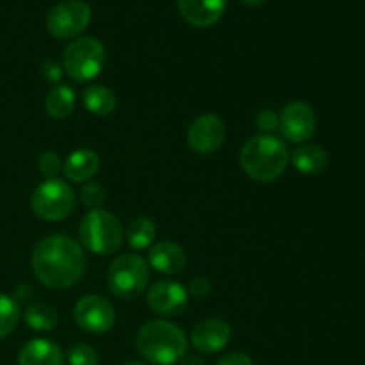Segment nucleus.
<instances>
[{
	"instance_id": "9b49d317",
	"label": "nucleus",
	"mask_w": 365,
	"mask_h": 365,
	"mask_svg": "<svg viewBox=\"0 0 365 365\" xmlns=\"http://www.w3.org/2000/svg\"><path fill=\"white\" fill-rule=\"evenodd\" d=\"M227 135L225 123L214 114H203L196 118L187 132L189 146L200 155H207L221 148Z\"/></svg>"
},
{
	"instance_id": "c85d7f7f",
	"label": "nucleus",
	"mask_w": 365,
	"mask_h": 365,
	"mask_svg": "<svg viewBox=\"0 0 365 365\" xmlns=\"http://www.w3.org/2000/svg\"><path fill=\"white\" fill-rule=\"evenodd\" d=\"M209 291L210 282L207 280V278H195V280H191V284H189V292H191L192 296H196V298H203V296H207Z\"/></svg>"
},
{
	"instance_id": "2f4dec72",
	"label": "nucleus",
	"mask_w": 365,
	"mask_h": 365,
	"mask_svg": "<svg viewBox=\"0 0 365 365\" xmlns=\"http://www.w3.org/2000/svg\"><path fill=\"white\" fill-rule=\"evenodd\" d=\"M32 296V289L29 287H25V285H20V287L16 289V298L18 299H29Z\"/></svg>"
},
{
	"instance_id": "4468645a",
	"label": "nucleus",
	"mask_w": 365,
	"mask_h": 365,
	"mask_svg": "<svg viewBox=\"0 0 365 365\" xmlns=\"http://www.w3.org/2000/svg\"><path fill=\"white\" fill-rule=\"evenodd\" d=\"M228 0H177L180 14L195 27H210L217 24L227 9Z\"/></svg>"
},
{
	"instance_id": "1a4fd4ad",
	"label": "nucleus",
	"mask_w": 365,
	"mask_h": 365,
	"mask_svg": "<svg viewBox=\"0 0 365 365\" xmlns=\"http://www.w3.org/2000/svg\"><path fill=\"white\" fill-rule=\"evenodd\" d=\"M75 321L89 334H106L114 324V309L102 296L88 294L75 305Z\"/></svg>"
},
{
	"instance_id": "423d86ee",
	"label": "nucleus",
	"mask_w": 365,
	"mask_h": 365,
	"mask_svg": "<svg viewBox=\"0 0 365 365\" xmlns=\"http://www.w3.org/2000/svg\"><path fill=\"white\" fill-rule=\"evenodd\" d=\"M32 212L45 221H61L75 207V192L59 178H46L34 189L31 198Z\"/></svg>"
},
{
	"instance_id": "b1692460",
	"label": "nucleus",
	"mask_w": 365,
	"mask_h": 365,
	"mask_svg": "<svg viewBox=\"0 0 365 365\" xmlns=\"http://www.w3.org/2000/svg\"><path fill=\"white\" fill-rule=\"evenodd\" d=\"M70 365H98V353L88 344H77L68 353Z\"/></svg>"
},
{
	"instance_id": "412c9836",
	"label": "nucleus",
	"mask_w": 365,
	"mask_h": 365,
	"mask_svg": "<svg viewBox=\"0 0 365 365\" xmlns=\"http://www.w3.org/2000/svg\"><path fill=\"white\" fill-rule=\"evenodd\" d=\"M25 321L36 331H52L57 327L59 316L53 307L46 303H36L25 310Z\"/></svg>"
},
{
	"instance_id": "cd10ccee",
	"label": "nucleus",
	"mask_w": 365,
	"mask_h": 365,
	"mask_svg": "<svg viewBox=\"0 0 365 365\" xmlns=\"http://www.w3.org/2000/svg\"><path fill=\"white\" fill-rule=\"evenodd\" d=\"M257 125H259L260 130L269 134V132H273L274 128L278 127L277 114H274L273 110H264V113L259 116V120H257Z\"/></svg>"
},
{
	"instance_id": "393cba45",
	"label": "nucleus",
	"mask_w": 365,
	"mask_h": 365,
	"mask_svg": "<svg viewBox=\"0 0 365 365\" xmlns=\"http://www.w3.org/2000/svg\"><path fill=\"white\" fill-rule=\"evenodd\" d=\"M106 196H107L106 189H103L100 184H96V182H88L81 191L82 203H84L88 209H93V210L98 209V207L106 202Z\"/></svg>"
},
{
	"instance_id": "bb28decb",
	"label": "nucleus",
	"mask_w": 365,
	"mask_h": 365,
	"mask_svg": "<svg viewBox=\"0 0 365 365\" xmlns=\"http://www.w3.org/2000/svg\"><path fill=\"white\" fill-rule=\"evenodd\" d=\"M216 365H253V362H252V359L246 355V353L234 351V353H228V355L221 356V359L216 362Z\"/></svg>"
},
{
	"instance_id": "72a5a7b5",
	"label": "nucleus",
	"mask_w": 365,
	"mask_h": 365,
	"mask_svg": "<svg viewBox=\"0 0 365 365\" xmlns=\"http://www.w3.org/2000/svg\"><path fill=\"white\" fill-rule=\"evenodd\" d=\"M123 365H146V364H141V362H135V360H130V362L123 364Z\"/></svg>"
},
{
	"instance_id": "5701e85b",
	"label": "nucleus",
	"mask_w": 365,
	"mask_h": 365,
	"mask_svg": "<svg viewBox=\"0 0 365 365\" xmlns=\"http://www.w3.org/2000/svg\"><path fill=\"white\" fill-rule=\"evenodd\" d=\"M20 321V309L13 298L6 294H0V339L13 334L14 328Z\"/></svg>"
},
{
	"instance_id": "473e14b6",
	"label": "nucleus",
	"mask_w": 365,
	"mask_h": 365,
	"mask_svg": "<svg viewBox=\"0 0 365 365\" xmlns=\"http://www.w3.org/2000/svg\"><path fill=\"white\" fill-rule=\"evenodd\" d=\"M245 6H250V7H259V6H264V4L267 2V0H241Z\"/></svg>"
},
{
	"instance_id": "ddd939ff",
	"label": "nucleus",
	"mask_w": 365,
	"mask_h": 365,
	"mask_svg": "<svg viewBox=\"0 0 365 365\" xmlns=\"http://www.w3.org/2000/svg\"><path fill=\"white\" fill-rule=\"evenodd\" d=\"M232 330L223 319H203L191 334V344L200 353H217L230 342Z\"/></svg>"
},
{
	"instance_id": "a878e982",
	"label": "nucleus",
	"mask_w": 365,
	"mask_h": 365,
	"mask_svg": "<svg viewBox=\"0 0 365 365\" xmlns=\"http://www.w3.org/2000/svg\"><path fill=\"white\" fill-rule=\"evenodd\" d=\"M38 168L43 177L56 178V175L61 171V159L56 152H45L39 155Z\"/></svg>"
},
{
	"instance_id": "f03ea898",
	"label": "nucleus",
	"mask_w": 365,
	"mask_h": 365,
	"mask_svg": "<svg viewBox=\"0 0 365 365\" xmlns=\"http://www.w3.org/2000/svg\"><path fill=\"white\" fill-rule=\"evenodd\" d=\"M135 348L148 362L175 365L187 355V339L177 324L148 321L135 335Z\"/></svg>"
},
{
	"instance_id": "c756f323",
	"label": "nucleus",
	"mask_w": 365,
	"mask_h": 365,
	"mask_svg": "<svg viewBox=\"0 0 365 365\" xmlns=\"http://www.w3.org/2000/svg\"><path fill=\"white\" fill-rule=\"evenodd\" d=\"M43 75H45L46 81L57 82L61 78V75H63V71H61L59 64L57 63H53V61H46L45 66H43Z\"/></svg>"
},
{
	"instance_id": "6e6552de",
	"label": "nucleus",
	"mask_w": 365,
	"mask_h": 365,
	"mask_svg": "<svg viewBox=\"0 0 365 365\" xmlns=\"http://www.w3.org/2000/svg\"><path fill=\"white\" fill-rule=\"evenodd\" d=\"M91 21V7L82 0H64L52 7L46 18L48 32L57 39L75 38L88 29Z\"/></svg>"
},
{
	"instance_id": "a211bd4d",
	"label": "nucleus",
	"mask_w": 365,
	"mask_h": 365,
	"mask_svg": "<svg viewBox=\"0 0 365 365\" xmlns=\"http://www.w3.org/2000/svg\"><path fill=\"white\" fill-rule=\"evenodd\" d=\"M292 164L303 175H317L328 166V153L317 145H303L292 153Z\"/></svg>"
},
{
	"instance_id": "6ab92c4d",
	"label": "nucleus",
	"mask_w": 365,
	"mask_h": 365,
	"mask_svg": "<svg viewBox=\"0 0 365 365\" xmlns=\"http://www.w3.org/2000/svg\"><path fill=\"white\" fill-rule=\"evenodd\" d=\"M86 109L96 116H109L116 107V96L109 88L100 84H89L82 93Z\"/></svg>"
},
{
	"instance_id": "4be33fe9",
	"label": "nucleus",
	"mask_w": 365,
	"mask_h": 365,
	"mask_svg": "<svg viewBox=\"0 0 365 365\" xmlns=\"http://www.w3.org/2000/svg\"><path fill=\"white\" fill-rule=\"evenodd\" d=\"M155 239V225L148 217H138L127 228V242L135 250H145Z\"/></svg>"
},
{
	"instance_id": "7c9ffc66",
	"label": "nucleus",
	"mask_w": 365,
	"mask_h": 365,
	"mask_svg": "<svg viewBox=\"0 0 365 365\" xmlns=\"http://www.w3.org/2000/svg\"><path fill=\"white\" fill-rule=\"evenodd\" d=\"M180 365H207V364L200 355H185L184 359L180 360Z\"/></svg>"
},
{
	"instance_id": "dca6fc26",
	"label": "nucleus",
	"mask_w": 365,
	"mask_h": 365,
	"mask_svg": "<svg viewBox=\"0 0 365 365\" xmlns=\"http://www.w3.org/2000/svg\"><path fill=\"white\" fill-rule=\"evenodd\" d=\"M150 264L164 274H177L185 266V253L177 242L160 241L150 250Z\"/></svg>"
},
{
	"instance_id": "f3484780",
	"label": "nucleus",
	"mask_w": 365,
	"mask_h": 365,
	"mask_svg": "<svg viewBox=\"0 0 365 365\" xmlns=\"http://www.w3.org/2000/svg\"><path fill=\"white\" fill-rule=\"evenodd\" d=\"M100 159L93 150H75L64 163V175L71 182H86L98 171Z\"/></svg>"
},
{
	"instance_id": "39448f33",
	"label": "nucleus",
	"mask_w": 365,
	"mask_h": 365,
	"mask_svg": "<svg viewBox=\"0 0 365 365\" xmlns=\"http://www.w3.org/2000/svg\"><path fill=\"white\" fill-rule=\"evenodd\" d=\"M66 73L77 82H88L98 77L106 64V48L102 41L91 36H82L71 41L63 53Z\"/></svg>"
},
{
	"instance_id": "9d476101",
	"label": "nucleus",
	"mask_w": 365,
	"mask_h": 365,
	"mask_svg": "<svg viewBox=\"0 0 365 365\" xmlns=\"http://www.w3.org/2000/svg\"><path fill=\"white\" fill-rule=\"evenodd\" d=\"M316 114L305 102H291L278 118L282 135L291 143H305L316 132Z\"/></svg>"
},
{
	"instance_id": "f257e3e1",
	"label": "nucleus",
	"mask_w": 365,
	"mask_h": 365,
	"mask_svg": "<svg viewBox=\"0 0 365 365\" xmlns=\"http://www.w3.org/2000/svg\"><path fill=\"white\" fill-rule=\"evenodd\" d=\"M84 253L81 245L68 235H48L32 252L36 278L48 289H68L84 273Z\"/></svg>"
},
{
	"instance_id": "0eeeda50",
	"label": "nucleus",
	"mask_w": 365,
	"mask_h": 365,
	"mask_svg": "<svg viewBox=\"0 0 365 365\" xmlns=\"http://www.w3.org/2000/svg\"><path fill=\"white\" fill-rule=\"evenodd\" d=\"M150 282L148 264L134 253L120 255L109 269V289L123 299H134Z\"/></svg>"
},
{
	"instance_id": "2eb2a0df",
	"label": "nucleus",
	"mask_w": 365,
	"mask_h": 365,
	"mask_svg": "<svg viewBox=\"0 0 365 365\" xmlns=\"http://www.w3.org/2000/svg\"><path fill=\"white\" fill-rule=\"evenodd\" d=\"M64 355L61 348L46 339H34L21 348L18 365H63Z\"/></svg>"
},
{
	"instance_id": "7ed1b4c3",
	"label": "nucleus",
	"mask_w": 365,
	"mask_h": 365,
	"mask_svg": "<svg viewBox=\"0 0 365 365\" xmlns=\"http://www.w3.org/2000/svg\"><path fill=\"white\" fill-rule=\"evenodd\" d=\"M289 159L287 145L269 134L248 139L239 155L245 173L257 182L277 180L287 168Z\"/></svg>"
},
{
	"instance_id": "f8f14e48",
	"label": "nucleus",
	"mask_w": 365,
	"mask_h": 365,
	"mask_svg": "<svg viewBox=\"0 0 365 365\" xmlns=\"http://www.w3.org/2000/svg\"><path fill=\"white\" fill-rule=\"evenodd\" d=\"M189 292L187 289L182 287L178 282L173 280H163L157 282L152 289L148 291V307L159 316L173 317L178 316L187 307Z\"/></svg>"
},
{
	"instance_id": "aec40b11",
	"label": "nucleus",
	"mask_w": 365,
	"mask_h": 365,
	"mask_svg": "<svg viewBox=\"0 0 365 365\" xmlns=\"http://www.w3.org/2000/svg\"><path fill=\"white\" fill-rule=\"evenodd\" d=\"M75 107V93L73 89L68 86H56L50 89L45 100V109L48 116L56 118V120H63L73 113Z\"/></svg>"
},
{
	"instance_id": "20e7f679",
	"label": "nucleus",
	"mask_w": 365,
	"mask_h": 365,
	"mask_svg": "<svg viewBox=\"0 0 365 365\" xmlns=\"http://www.w3.org/2000/svg\"><path fill=\"white\" fill-rule=\"evenodd\" d=\"M78 237L82 245L96 255H109L120 250L123 242V227L114 214L95 209L81 221Z\"/></svg>"
}]
</instances>
